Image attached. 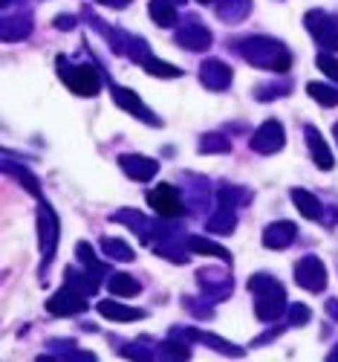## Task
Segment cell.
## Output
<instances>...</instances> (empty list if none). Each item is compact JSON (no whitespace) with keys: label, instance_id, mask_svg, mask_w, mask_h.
<instances>
[{"label":"cell","instance_id":"9","mask_svg":"<svg viewBox=\"0 0 338 362\" xmlns=\"http://www.w3.org/2000/svg\"><path fill=\"white\" fill-rule=\"evenodd\" d=\"M284 142H286L284 125L278 119H266L252 136V151H258V154H274V151L284 148Z\"/></svg>","mask_w":338,"mask_h":362},{"label":"cell","instance_id":"7","mask_svg":"<svg viewBox=\"0 0 338 362\" xmlns=\"http://www.w3.org/2000/svg\"><path fill=\"white\" fill-rule=\"evenodd\" d=\"M47 310L52 316H78V313L87 310V293H81L73 284H64L47 301Z\"/></svg>","mask_w":338,"mask_h":362},{"label":"cell","instance_id":"37","mask_svg":"<svg viewBox=\"0 0 338 362\" xmlns=\"http://www.w3.org/2000/svg\"><path fill=\"white\" fill-rule=\"evenodd\" d=\"M96 4H102V6H113V9H125V6H131V0H96Z\"/></svg>","mask_w":338,"mask_h":362},{"label":"cell","instance_id":"13","mask_svg":"<svg viewBox=\"0 0 338 362\" xmlns=\"http://www.w3.org/2000/svg\"><path fill=\"white\" fill-rule=\"evenodd\" d=\"M295 235H298V229H295V223H289V221L269 223L266 232H263V247H266V250H286L292 240H295Z\"/></svg>","mask_w":338,"mask_h":362},{"label":"cell","instance_id":"28","mask_svg":"<svg viewBox=\"0 0 338 362\" xmlns=\"http://www.w3.org/2000/svg\"><path fill=\"white\" fill-rule=\"evenodd\" d=\"M200 284L205 287V293H214L217 298H223V296H229L231 293V276L226 273V276H214V273H200Z\"/></svg>","mask_w":338,"mask_h":362},{"label":"cell","instance_id":"14","mask_svg":"<svg viewBox=\"0 0 338 362\" xmlns=\"http://www.w3.org/2000/svg\"><path fill=\"white\" fill-rule=\"evenodd\" d=\"M303 136H306V148H310L313 163H315L318 168L330 171V168L335 165V160H332V154H330V145L324 142V136H321L313 125H306V128H303Z\"/></svg>","mask_w":338,"mask_h":362},{"label":"cell","instance_id":"40","mask_svg":"<svg viewBox=\"0 0 338 362\" xmlns=\"http://www.w3.org/2000/svg\"><path fill=\"white\" fill-rule=\"evenodd\" d=\"M197 4H211V0H197Z\"/></svg>","mask_w":338,"mask_h":362},{"label":"cell","instance_id":"21","mask_svg":"<svg viewBox=\"0 0 338 362\" xmlns=\"http://www.w3.org/2000/svg\"><path fill=\"white\" fill-rule=\"evenodd\" d=\"M107 290L113 293V296H119V298H131V296H139V281L133 279V276H128V273H113L110 279H107Z\"/></svg>","mask_w":338,"mask_h":362},{"label":"cell","instance_id":"17","mask_svg":"<svg viewBox=\"0 0 338 362\" xmlns=\"http://www.w3.org/2000/svg\"><path fill=\"white\" fill-rule=\"evenodd\" d=\"M289 194H292L295 209H298V212H301L306 221H321L324 209H321V200H318L313 192H306V189H292Z\"/></svg>","mask_w":338,"mask_h":362},{"label":"cell","instance_id":"33","mask_svg":"<svg viewBox=\"0 0 338 362\" xmlns=\"http://www.w3.org/2000/svg\"><path fill=\"white\" fill-rule=\"evenodd\" d=\"M315 64H318V70H321V73H327L332 81H338V58H335V55L321 52V55L315 58Z\"/></svg>","mask_w":338,"mask_h":362},{"label":"cell","instance_id":"26","mask_svg":"<svg viewBox=\"0 0 338 362\" xmlns=\"http://www.w3.org/2000/svg\"><path fill=\"white\" fill-rule=\"evenodd\" d=\"M29 29H32V21L26 15L23 18H4V41H20L29 35Z\"/></svg>","mask_w":338,"mask_h":362},{"label":"cell","instance_id":"18","mask_svg":"<svg viewBox=\"0 0 338 362\" xmlns=\"http://www.w3.org/2000/svg\"><path fill=\"white\" fill-rule=\"evenodd\" d=\"M182 334L191 337V339H197V342H203V345H208V348H214V351L226 354V356H243V348H237V345H231V342H226V339H220V337H214V334H205V330L186 327Z\"/></svg>","mask_w":338,"mask_h":362},{"label":"cell","instance_id":"23","mask_svg":"<svg viewBox=\"0 0 338 362\" xmlns=\"http://www.w3.org/2000/svg\"><path fill=\"white\" fill-rule=\"evenodd\" d=\"M252 9V0H220L217 6V15L226 21V23H240Z\"/></svg>","mask_w":338,"mask_h":362},{"label":"cell","instance_id":"24","mask_svg":"<svg viewBox=\"0 0 338 362\" xmlns=\"http://www.w3.org/2000/svg\"><path fill=\"white\" fill-rule=\"evenodd\" d=\"M102 252L107 258H113V261H133L136 258V252L119 238H102Z\"/></svg>","mask_w":338,"mask_h":362},{"label":"cell","instance_id":"1","mask_svg":"<svg viewBox=\"0 0 338 362\" xmlns=\"http://www.w3.org/2000/svg\"><path fill=\"white\" fill-rule=\"evenodd\" d=\"M237 52L246 58L249 64L260 67V70H272V73H286L292 67V52L274 38L266 35H249L237 44Z\"/></svg>","mask_w":338,"mask_h":362},{"label":"cell","instance_id":"2","mask_svg":"<svg viewBox=\"0 0 338 362\" xmlns=\"http://www.w3.org/2000/svg\"><path fill=\"white\" fill-rule=\"evenodd\" d=\"M249 290L255 293V313L260 322H274L281 319L286 308V290L278 279H272L266 273H258L249 279Z\"/></svg>","mask_w":338,"mask_h":362},{"label":"cell","instance_id":"31","mask_svg":"<svg viewBox=\"0 0 338 362\" xmlns=\"http://www.w3.org/2000/svg\"><path fill=\"white\" fill-rule=\"evenodd\" d=\"M157 354H159L162 359H188V356H191V348L182 345V342H176V339H165V342L157 348Z\"/></svg>","mask_w":338,"mask_h":362},{"label":"cell","instance_id":"41","mask_svg":"<svg viewBox=\"0 0 338 362\" xmlns=\"http://www.w3.org/2000/svg\"><path fill=\"white\" fill-rule=\"evenodd\" d=\"M335 139H338V122H335Z\"/></svg>","mask_w":338,"mask_h":362},{"label":"cell","instance_id":"4","mask_svg":"<svg viewBox=\"0 0 338 362\" xmlns=\"http://www.w3.org/2000/svg\"><path fill=\"white\" fill-rule=\"evenodd\" d=\"M58 235H61V223H58L55 209L47 200H41L38 203V247H41V258L44 261H49L55 255Z\"/></svg>","mask_w":338,"mask_h":362},{"label":"cell","instance_id":"16","mask_svg":"<svg viewBox=\"0 0 338 362\" xmlns=\"http://www.w3.org/2000/svg\"><path fill=\"white\" fill-rule=\"evenodd\" d=\"M96 310H99L104 319H110V322H139V319L147 316L145 310L128 308V305H121V301H116V298H104V301H99Z\"/></svg>","mask_w":338,"mask_h":362},{"label":"cell","instance_id":"6","mask_svg":"<svg viewBox=\"0 0 338 362\" xmlns=\"http://www.w3.org/2000/svg\"><path fill=\"white\" fill-rule=\"evenodd\" d=\"M147 203H150L153 212L162 215V218H179L182 212H186V200H182L179 189L171 186V183H159L157 189H150Z\"/></svg>","mask_w":338,"mask_h":362},{"label":"cell","instance_id":"39","mask_svg":"<svg viewBox=\"0 0 338 362\" xmlns=\"http://www.w3.org/2000/svg\"><path fill=\"white\" fill-rule=\"evenodd\" d=\"M327 359H330V362H335V359H338V345H335V348L327 354Z\"/></svg>","mask_w":338,"mask_h":362},{"label":"cell","instance_id":"10","mask_svg":"<svg viewBox=\"0 0 338 362\" xmlns=\"http://www.w3.org/2000/svg\"><path fill=\"white\" fill-rule=\"evenodd\" d=\"M110 93H113V102H116L121 110H125V113L142 119V122H147V125H162V122H159V116H153V113L145 107V102L133 93V90L119 87V84H110Z\"/></svg>","mask_w":338,"mask_h":362},{"label":"cell","instance_id":"29","mask_svg":"<svg viewBox=\"0 0 338 362\" xmlns=\"http://www.w3.org/2000/svg\"><path fill=\"white\" fill-rule=\"evenodd\" d=\"M306 93H310V96H313L318 105H324V107H335V105H338V90L330 87V84L310 81V84H306Z\"/></svg>","mask_w":338,"mask_h":362},{"label":"cell","instance_id":"36","mask_svg":"<svg viewBox=\"0 0 338 362\" xmlns=\"http://www.w3.org/2000/svg\"><path fill=\"white\" fill-rule=\"evenodd\" d=\"M55 26L58 29H73L76 26V18L73 15H61V18H55Z\"/></svg>","mask_w":338,"mask_h":362},{"label":"cell","instance_id":"32","mask_svg":"<svg viewBox=\"0 0 338 362\" xmlns=\"http://www.w3.org/2000/svg\"><path fill=\"white\" fill-rule=\"evenodd\" d=\"M145 70H147L150 76H159V78H176V76H182L179 67H174V64H168V62H159V58H147Z\"/></svg>","mask_w":338,"mask_h":362},{"label":"cell","instance_id":"25","mask_svg":"<svg viewBox=\"0 0 338 362\" xmlns=\"http://www.w3.org/2000/svg\"><path fill=\"white\" fill-rule=\"evenodd\" d=\"M76 255H78V261L87 267V273H90V276H93V279H102V273H104V264L96 258L93 247H90L87 240H81V244L76 247Z\"/></svg>","mask_w":338,"mask_h":362},{"label":"cell","instance_id":"11","mask_svg":"<svg viewBox=\"0 0 338 362\" xmlns=\"http://www.w3.org/2000/svg\"><path fill=\"white\" fill-rule=\"evenodd\" d=\"M119 165H121V171H125L131 180H136V183H147V180H153V177H157V171H159L157 160L142 157V154H121Z\"/></svg>","mask_w":338,"mask_h":362},{"label":"cell","instance_id":"15","mask_svg":"<svg viewBox=\"0 0 338 362\" xmlns=\"http://www.w3.org/2000/svg\"><path fill=\"white\" fill-rule=\"evenodd\" d=\"M176 44L191 49V52H203V49L211 47V33L203 23H188V26H182L176 33Z\"/></svg>","mask_w":338,"mask_h":362},{"label":"cell","instance_id":"34","mask_svg":"<svg viewBox=\"0 0 338 362\" xmlns=\"http://www.w3.org/2000/svg\"><path fill=\"white\" fill-rule=\"evenodd\" d=\"M310 308L306 305H289V325L295 327H303V325H310Z\"/></svg>","mask_w":338,"mask_h":362},{"label":"cell","instance_id":"35","mask_svg":"<svg viewBox=\"0 0 338 362\" xmlns=\"http://www.w3.org/2000/svg\"><path fill=\"white\" fill-rule=\"evenodd\" d=\"M121 354L131 356V359H150V351H145V345H125Z\"/></svg>","mask_w":338,"mask_h":362},{"label":"cell","instance_id":"12","mask_svg":"<svg viewBox=\"0 0 338 362\" xmlns=\"http://www.w3.org/2000/svg\"><path fill=\"white\" fill-rule=\"evenodd\" d=\"M200 81L208 90H226L231 84V67L223 64L220 58H205L200 64Z\"/></svg>","mask_w":338,"mask_h":362},{"label":"cell","instance_id":"3","mask_svg":"<svg viewBox=\"0 0 338 362\" xmlns=\"http://www.w3.org/2000/svg\"><path fill=\"white\" fill-rule=\"evenodd\" d=\"M58 76L76 96H96L102 90V76L93 64H67V58L58 55Z\"/></svg>","mask_w":338,"mask_h":362},{"label":"cell","instance_id":"5","mask_svg":"<svg viewBox=\"0 0 338 362\" xmlns=\"http://www.w3.org/2000/svg\"><path fill=\"white\" fill-rule=\"evenodd\" d=\"M303 23H306V29H310L313 38H315L324 49H330V52L338 49V15L313 9V12H306Z\"/></svg>","mask_w":338,"mask_h":362},{"label":"cell","instance_id":"30","mask_svg":"<svg viewBox=\"0 0 338 362\" xmlns=\"http://www.w3.org/2000/svg\"><path fill=\"white\" fill-rule=\"evenodd\" d=\"M200 151L203 154H226V151H231V142L223 134H205L200 139Z\"/></svg>","mask_w":338,"mask_h":362},{"label":"cell","instance_id":"8","mask_svg":"<svg viewBox=\"0 0 338 362\" xmlns=\"http://www.w3.org/2000/svg\"><path fill=\"white\" fill-rule=\"evenodd\" d=\"M295 281L310 290V293H321L327 287V269L321 264V258L315 255H303L298 264H295Z\"/></svg>","mask_w":338,"mask_h":362},{"label":"cell","instance_id":"38","mask_svg":"<svg viewBox=\"0 0 338 362\" xmlns=\"http://www.w3.org/2000/svg\"><path fill=\"white\" fill-rule=\"evenodd\" d=\"M327 316H330L332 322H338V298H330V301H327Z\"/></svg>","mask_w":338,"mask_h":362},{"label":"cell","instance_id":"22","mask_svg":"<svg viewBox=\"0 0 338 362\" xmlns=\"http://www.w3.org/2000/svg\"><path fill=\"white\" fill-rule=\"evenodd\" d=\"M186 244H188V252H197V255H214V258H220V261H229V264H231L229 250H223L220 244H214V240H205V238H200V235H191Z\"/></svg>","mask_w":338,"mask_h":362},{"label":"cell","instance_id":"19","mask_svg":"<svg viewBox=\"0 0 338 362\" xmlns=\"http://www.w3.org/2000/svg\"><path fill=\"white\" fill-rule=\"evenodd\" d=\"M234 226H237V218H234V209L231 206H220V212H214L205 221V229L214 232V235H231Z\"/></svg>","mask_w":338,"mask_h":362},{"label":"cell","instance_id":"27","mask_svg":"<svg viewBox=\"0 0 338 362\" xmlns=\"http://www.w3.org/2000/svg\"><path fill=\"white\" fill-rule=\"evenodd\" d=\"M4 168L9 171V174H15V180H18V183L29 192V194H35V197H41V186H38V180H35V174L32 171H29V168H23V165H12L9 160L4 163Z\"/></svg>","mask_w":338,"mask_h":362},{"label":"cell","instance_id":"20","mask_svg":"<svg viewBox=\"0 0 338 362\" xmlns=\"http://www.w3.org/2000/svg\"><path fill=\"white\" fill-rule=\"evenodd\" d=\"M150 21L157 26H174L179 12H176V4L174 0H150Z\"/></svg>","mask_w":338,"mask_h":362}]
</instances>
